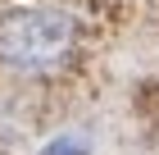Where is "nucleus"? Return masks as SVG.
Returning <instances> with one entry per match:
<instances>
[{"mask_svg":"<svg viewBox=\"0 0 159 155\" xmlns=\"http://www.w3.org/2000/svg\"><path fill=\"white\" fill-rule=\"evenodd\" d=\"M77 46V23L59 9H9L0 18V60L18 73H55Z\"/></svg>","mask_w":159,"mask_h":155,"instance_id":"obj_1","label":"nucleus"},{"mask_svg":"<svg viewBox=\"0 0 159 155\" xmlns=\"http://www.w3.org/2000/svg\"><path fill=\"white\" fill-rule=\"evenodd\" d=\"M50 155H82V142H77V137H68V142H55V146H50Z\"/></svg>","mask_w":159,"mask_h":155,"instance_id":"obj_2","label":"nucleus"}]
</instances>
